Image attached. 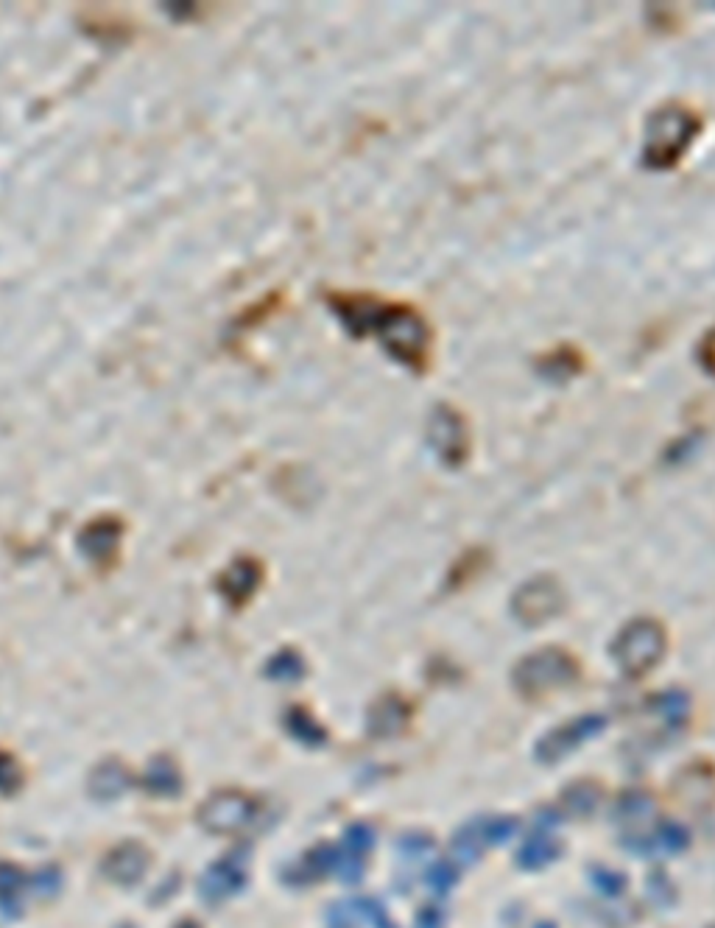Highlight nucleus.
Wrapping results in <instances>:
<instances>
[{"mask_svg":"<svg viewBox=\"0 0 715 928\" xmlns=\"http://www.w3.org/2000/svg\"><path fill=\"white\" fill-rule=\"evenodd\" d=\"M324 302L350 339H375L383 353L414 375L431 369L436 336L431 322L411 302L383 300L366 291H327Z\"/></svg>","mask_w":715,"mask_h":928,"instance_id":"obj_1","label":"nucleus"},{"mask_svg":"<svg viewBox=\"0 0 715 928\" xmlns=\"http://www.w3.org/2000/svg\"><path fill=\"white\" fill-rule=\"evenodd\" d=\"M704 132L699 112L682 101H665L648 115L640 163L648 171H674Z\"/></svg>","mask_w":715,"mask_h":928,"instance_id":"obj_2","label":"nucleus"},{"mask_svg":"<svg viewBox=\"0 0 715 928\" xmlns=\"http://www.w3.org/2000/svg\"><path fill=\"white\" fill-rule=\"evenodd\" d=\"M428 442H431L436 459L445 467H461L467 464L473 453V434L464 414L447 403H439L428 423Z\"/></svg>","mask_w":715,"mask_h":928,"instance_id":"obj_3","label":"nucleus"},{"mask_svg":"<svg viewBox=\"0 0 715 928\" xmlns=\"http://www.w3.org/2000/svg\"><path fill=\"white\" fill-rule=\"evenodd\" d=\"M562 604V593L551 579H534L517 596V610L526 618H545Z\"/></svg>","mask_w":715,"mask_h":928,"instance_id":"obj_4","label":"nucleus"},{"mask_svg":"<svg viewBox=\"0 0 715 928\" xmlns=\"http://www.w3.org/2000/svg\"><path fill=\"white\" fill-rule=\"evenodd\" d=\"M537 369H540L548 381L565 383V381H570L573 375H579L581 369H584V355H581L576 347L562 344V347H556L554 353L545 355Z\"/></svg>","mask_w":715,"mask_h":928,"instance_id":"obj_5","label":"nucleus"},{"mask_svg":"<svg viewBox=\"0 0 715 928\" xmlns=\"http://www.w3.org/2000/svg\"><path fill=\"white\" fill-rule=\"evenodd\" d=\"M118 540H121V520H95L90 523L84 532H81V546L87 548L93 557H98L101 551H112V548L118 546Z\"/></svg>","mask_w":715,"mask_h":928,"instance_id":"obj_6","label":"nucleus"},{"mask_svg":"<svg viewBox=\"0 0 715 928\" xmlns=\"http://www.w3.org/2000/svg\"><path fill=\"white\" fill-rule=\"evenodd\" d=\"M696 358H699L704 372H707L710 378H715V325L702 336V342L696 347Z\"/></svg>","mask_w":715,"mask_h":928,"instance_id":"obj_7","label":"nucleus"}]
</instances>
